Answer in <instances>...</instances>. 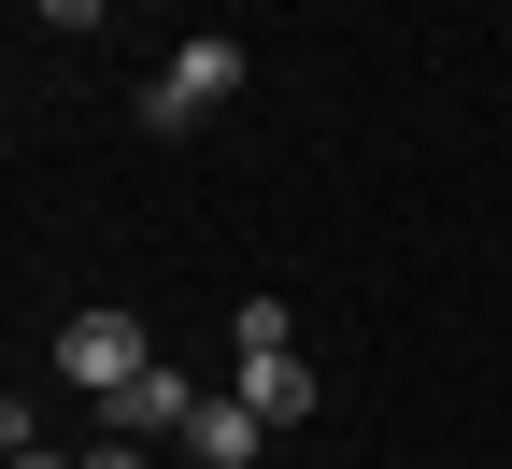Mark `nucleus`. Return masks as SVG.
<instances>
[{"mask_svg":"<svg viewBox=\"0 0 512 469\" xmlns=\"http://www.w3.org/2000/svg\"><path fill=\"white\" fill-rule=\"evenodd\" d=\"M29 15H43V29H100V0H29Z\"/></svg>","mask_w":512,"mask_h":469,"instance_id":"obj_6","label":"nucleus"},{"mask_svg":"<svg viewBox=\"0 0 512 469\" xmlns=\"http://www.w3.org/2000/svg\"><path fill=\"white\" fill-rule=\"evenodd\" d=\"M57 370H72L86 398H114V384L157 370V342H143V313H72V327H57Z\"/></svg>","mask_w":512,"mask_h":469,"instance_id":"obj_2","label":"nucleus"},{"mask_svg":"<svg viewBox=\"0 0 512 469\" xmlns=\"http://www.w3.org/2000/svg\"><path fill=\"white\" fill-rule=\"evenodd\" d=\"M86 469H157V441H100V455H86Z\"/></svg>","mask_w":512,"mask_h":469,"instance_id":"obj_7","label":"nucleus"},{"mask_svg":"<svg viewBox=\"0 0 512 469\" xmlns=\"http://www.w3.org/2000/svg\"><path fill=\"white\" fill-rule=\"evenodd\" d=\"M256 427H271L256 398H200V427H185V455H200V469H256Z\"/></svg>","mask_w":512,"mask_h":469,"instance_id":"obj_5","label":"nucleus"},{"mask_svg":"<svg viewBox=\"0 0 512 469\" xmlns=\"http://www.w3.org/2000/svg\"><path fill=\"white\" fill-rule=\"evenodd\" d=\"M214 100H242V43H228V29H200V43H171V57H157L143 128H200Z\"/></svg>","mask_w":512,"mask_h":469,"instance_id":"obj_1","label":"nucleus"},{"mask_svg":"<svg viewBox=\"0 0 512 469\" xmlns=\"http://www.w3.org/2000/svg\"><path fill=\"white\" fill-rule=\"evenodd\" d=\"M185 427H200V398H185L171 356H157L143 384H114V398H100V441H185Z\"/></svg>","mask_w":512,"mask_h":469,"instance_id":"obj_3","label":"nucleus"},{"mask_svg":"<svg viewBox=\"0 0 512 469\" xmlns=\"http://www.w3.org/2000/svg\"><path fill=\"white\" fill-rule=\"evenodd\" d=\"M15 469H86V455H43V441H15Z\"/></svg>","mask_w":512,"mask_h":469,"instance_id":"obj_8","label":"nucleus"},{"mask_svg":"<svg viewBox=\"0 0 512 469\" xmlns=\"http://www.w3.org/2000/svg\"><path fill=\"white\" fill-rule=\"evenodd\" d=\"M242 398H256L271 427H299V413H313L328 384H313V356H285V342H271V356H242Z\"/></svg>","mask_w":512,"mask_h":469,"instance_id":"obj_4","label":"nucleus"}]
</instances>
